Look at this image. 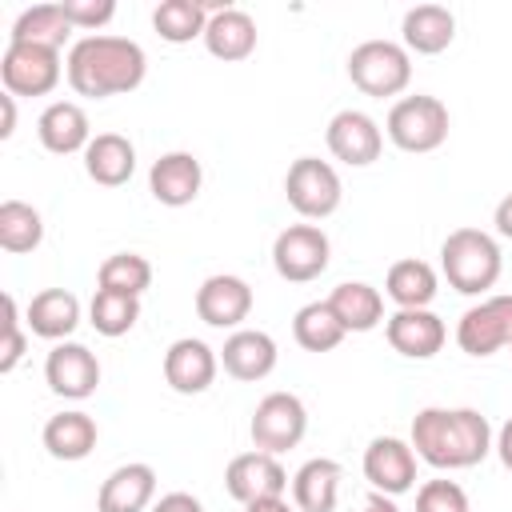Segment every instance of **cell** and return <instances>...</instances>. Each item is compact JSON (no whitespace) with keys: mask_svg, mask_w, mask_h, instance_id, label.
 I'll return each mask as SVG.
<instances>
[{"mask_svg":"<svg viewBox=\"0 0 512 512\" xmlns=\"http://www.w3.org/2000/svg\"><path fill=\"white\" fill-rule=\"evenodd\" d=\"M64 76L60 52L44 44H12L0 56V80L8 96H48Z\"/></svg>","mask_w":512,"mask_h":512,"instance_id":"ba28073f","label":"cell"},{"mask_svg":"<svg viewBox=\"0 0 512 512\" xmlns=\"http://www.w3.org/2000/svg\"><path fill=\"white\" fill-rule=\"evenodd\" d=\"M28 332L40 336V340H68L80 324V300L68 292V288H44L28 300Z\"/></svg>","mask_w":512,"mask_h":512,"instance_id":"cb8c5ba5","label":"cell"},{"mask_svg":"<svg viewBox=\"0 0 512 512\" xmlns=\"http://www.w3.org/2000/svg\"><path fill=\"white\" fill-rule=\"evenodd\" d=\"M276 340L268 336V332H260V328H236L228 340H224V348H220V364H224V372L232 376V380H244V384H252V380H264L272 368H276Z\"/></svg>","mask_w":512,"mask_h":512,"instance_id":"d6986e66","label":"cell"},{"mask_svg":"<svg viewBox=\"0 0 512 512\" xmlns=\"http://www.w3.org/2000/svg\"><path fill=\"white\" fill-rule=\"evenodd\" d=\"M36 136L52 156H72V152H84L92 144V124H88V112L80 104L52 100L36 120Z\"/></svg>","mask_w":512,"mask_h":512,"instance_id":"ffe728a7","label":"cell"},{"mask_svg":"<svg viewBox=\"0 0 512 512\" xmlns=\"http://www.w3.org/2000/svg\"><path fill=\"white\" fill-rule=\"evenodd\" d=\"M508 348H512V344H508Z\"/></svg>","mask_w":512,"mask_h":512,"instance_id":"f6af8a7d","label":"cell"},{"mask_svg":"<svg viewBox=\"0 0 512 512\" xmlns=\"http://www.w3.org/2000/svg\"><path fill=\"white\" fill-rule=\"evenodd\" d=\"M304 432H308V408H304V400L296 392H268L256 404L252 424H248L252 444L260 452H272V456L296 448L304 440Z\"/></svg>","mask_w":512,"mask_h":512,"instance_id":"52a82bcc","label":"cell"},{"mask_svg":"<svg viewBox=\"0 0 512 512\" xmlns=\"http://www.w3.org/2000/svg\"><path fill=\"white\" fill-rule=\"evenodd\" d=\"M384 336L392 344V352L408 356V360H432L444 340H448V328L436 312L428 308H396L388 320H384Z\"/></svg>","mask_w":512,"mask_h":512,"instance_id":"9a60e30c","label":"cell"},{"mask_svg":"<svg viewBox=\"0 0 512 512\" xmlns=\"http://www.w3.org/2000/svg\"><path fill=\"white\" fill-rule=\"evenodd\" d=\"M216 368H220V356L204 344V340H192V336H180L168 344L164 352V380L172 392L180 396H200L212 388L216 380Z\"/></svg>","mask_w":512,"mask_h":512,"instance_id":"e0dca14e","label":"cell"},{"mask_svg":"<svg viewBox=\"0 0 512 512\" xmlns=\"http://www.w3.org/2000/svg\"><path fill=\"white\" fill-rule=\"evenodd\" d=\"M88 316H92V328L108 340L124 336L136 328L140 320V296H124V292H108V288H96L92 304H88Z\"/></svg>","mask_w":512,"mask_h":512,"instance_id":"836d02e7","label":"cell"},{"mask_svg":"<svg viewBox=\"0 0 512 512\" xmlns=\"http://www.w3.org/2000/svg\"><path fill=\"white\" fill-rule=\"evenodd\" d=\"M436 288H440L436 268L428 260H416V256L396 260L384 276V292L396 308H428L436 300Z\"/></svg>","mask_w":512,"mask_h":512,"instance_id":"f1b7e54d","label":"cell"},{"mask_svg":"<svg viewBox=\"0 0 512 512\" xmlns=\"http://www.w3.org/2000/svg\"><path fill=\"white\" fill-rule=\"evenodd\" d=\"M340 480H344V468L336 460H328V456L304 460L292 476L296 512H332L340 500Z\"/></svg>","mask_w":512,"mask_h":512,"instance_id":"d4e9b609","label":"cell"},{"mask_svg":"<svg viewBox=\"0 0 512 512\" xmlns=\"http://www.w3.org/2000/svg\"><path fill=\"white\" fill-rule=\"evenodd\" d=\"M440 272L460 296H480L500 280V244L480 228H456L440 244Z\"/></svg>","mask_w":512,"mask_h":512,"instance_id":"3957f363","label":"cell"},{"mask_svg":"<svg viewBox=\"0 0 512 512\" xmlns=\"http://www.w3.org/2000/svg\"><path fill=\"white\" fill-rule=\"evenodd\" d=\"M224 488L232 500L240 504H256V500H276L288 488V472L280 468V460L272 452H240L228 460L224 468Z\"/></svg>","mask_w":512,"mask_h":512,"instance_id":"8fae6325","label":"cell"},{"mask_svg":"<svg viewBox=\"0 0 512 512\" xmlns=\"http://www.w3.org/2000/svg\"><path fill=\"white\" fill-rule=\"evenodd\" d=\"M44 380L64 400H88L100 384V360L76 340H60L44 360Z\"/></svg>","mask_w":512,"mask_h":512,"instance_id":"4fadbf2b","label":"cell"},{"mask_svg":"<svg viewBox=\"0 0 512 512\" xmlns=\"http://www.w3.org/2000/svg\"><path fill=\"white\" fill-rule=\"evenodd\" d=\"M356 512H400V508H396V500H392V496H384V492H372V496H368V500H364Z\"/></svg>","mask_w":512,"mask_h":512,"instance_id":"7bdbcfd3","label":"cell"},{"mask_svg":"<svg viewBox=\"0 0 512 512\" xmlns=\"http://www.w3.org/2000/svg\"><path fill=\"white\" fill-rule=\"evenodd\" d=\"M0 108H4V124H0V136L8 140V136L16 132V96H8V92H4V96H0Z\"/></svg>","mask_w":512,"mask_h":512,"instance_id":"b9f144b4","label":"cell"},{"mask_svg":"<svg viewBox=\"0 0 512 512\" xmlns=\"http://www.w3.org/2000/svg\"><path fill=\"white\" fill-rule=\"evenodd\" d=\"M404 48L416 56H436L456 40V16L444 4H416L400 20Z\"/></svg>","mask_w":512,"mask_h":512,"instance_id":"484cf974","label":"cell"},{"mask_svg":"<svg viewBox=\"0 0 512 512\" xmlns=\"http://www.w3.org/2000/svg\"><path fill=\"white\" fill-rule=\"evenodd\" d=\"M248 312H252V288L232 272H216L196 288V316L208 328H240Z\"/></svg>","mask_w":512,"mask_h":512,"instance_id":"2e32d148","label":"cell"},{"mask_svg":"<svg viewBox=\"0 0 512 512\" xmlns=\"http://www.w3.org/2000/svg\"><path fill=\"white\" fill-rule=\"evenodd\" d=\"M328 304H332L336 320L344 324V332H372L384 320V296H380V288H372L364 280L336 284Z\"/></svg>","mask_w":512,"mask_h":512,"instance_id":"4316f807","label":"cell"},{"mask_svg":"<svg viewBox=\"0 0 512 512\" xmlns=\"http://www.w3.org/2000/svg\"><path fill=\"white\" fill-rule=\"evenodd\" d=\"M364 476L384 496L412 492L416 488V452H412V444L400 440V436H376L364 448Z\"/></svg>","mask_w":512,"mask_h":512,"instance_id":"5bb4252c","label":"cell"},{"mask_svg":"<svg viewBox=\"0 0 512 512\" xmlns=\"http://www.w3.org/2000/svg\"><path fill=\"white\" fill-rule=\"evenodd\" d=\"M496 232L512 240V192H508V196L496 204Z\"/></svg>","mask_w":512,"mask_h":512,"instance_id":"60d3db41","label":"cell"},{"mask_svg":"<svg viewBox=\"0 0 512 512\" xmlns=\"http://www.w3.org/2000/svg\"><path fill=\"white\" fill-rule=\"evenodd\" d=\"M456 344L468 356H492L512 344V292L472 304L456 324Z\"/></svg>","mask_w":512,"mask_h":512,"instance_id":"30bf717a","label":"cell"},{"mask_svg":"<svg viewBox=\"0 0 512 512\" xmlns=\"http://www.w3.org/2000/svg\"><path fill=\"white\" fill-rule=\"evenodd\" d=\"M408 444L432 468H472L492 452V424L476 408H420Z\"/></svg>","mask_w":512,"mask_h":512,"instance_id":"7a4b0ae2","label":"cell"},{"mask_svg":"<svg viewBox=\"0 0 512 512\" xmlns=\"http://www.w3.org/2000/svg\"><path fill=\"white\" fill-rule=\"evenodd\" d=\"M208 4H200V0H164V4H156V12H152V28L160 32V40H168V44H188V40H196V36H204V28H208Z\"/></svg>","mask_w":512,"mask_h":512,"instance_id":"1f68e13d","label":"cell"},{"mask_svg":"<svg viewBox=\"0 0 512 512\" xmlns=\"http://www.w3.org/2000/svg\"><path fill=\"white\" fill-rule=\"evenodd\" d=\"M204 184V168L192 152H164L152 172H148V192L164 204V208H184L200 196Z\"/></svg>","mask_w":512,"mask_h":512,"instance_id":"ac0fdd59","label":"cell"},{"mask_svg":"<svg viewBox=\"0 0 512 512\" xmlns=\"http://www.w3.org/2000/svg\"><path fill=\"white\" fill-rule=\"evenodd\" d=\"M96 420L80 408L72 412H56L48 424H44V448L52 460H84L92 448H96Z\"/></svg>","mask_w":512,"mask_h":512,"instance_id":"83f0119b","label":"cell"},{"mask_svg":"<svg viewBox=\"0 0 512 512\" xmlns=\"http://www.w3.org/2000/svg\"><path fill=\"white\" fill-rule=\"evenodd\" d=\"M64 72H68V84L76 96L104 100V96H124V92L140 88L144 72H148V56L128 36L96 32V36H80L68 48Z\"/></svg>","mask_w":512,"mask_h":512,"instance_id":"6da1fadb","label":"cell"},{"mask_svg":"<svg viewBox=\"0 0 512 512\" xmlns=\"http://www.w3.org/2000/svg\"><path fill=\"white\" fill-rule=\"evenodd\" d=\"M448 108L436 100V96H404L388 108V120H384V132L388 140L400 148V152H436L444 140H448Z\"/></svg>","mask_w":512,"mask_h":512,"instance_id":"5b68a950","label":"cell"},{"mask_svg":"<svg viewBox=\"0 0 512 512\" xmlns=\"http://www.w3.org/2000/svg\"><path fill=\"white\" fill-rule=\"evenodd\" d=\"M40 240H44L40 212L32 204H24V200H4L0 204V248L20 256V252L40 248Z\"/></svg>","mask_w":512,"mask_h":512,"instance_id":"d6a6232c","label":"cell"},{"mask_svg":"<svg viewBox=\"0 0 512 512\" xmlns=\"http://www.w3.org/2000/svg\"><path fill=\"white\" fill-rule=\"evenodd\" d=\"M244 512H296V508H288V504H284V496H276V500H256V504H244Z\"/></svg>","mask_w":512,"mask_h":512,"instance_id":"ee69618b","label":"cell"},{"mask_svg":"<svg viewBox=\"0 0 512 512\" xmlns=\"http://www.w3.org/2000/svg\"><path fill=\"white\" fill-rule=\"evenodd\" d=\"M332 260V244L316 224H288L272 240V268L288 284H308L316 280Z\"/></svg>","mask_w":512,"mask_h":512,"instance_id":"9c48e42d","label":"cell"},{"mask_svg":"<svg viewBox=\"0 0 512 512\" xmlns=\"http://www.w3.org/2000/svg\"><path fill=\"white\" fill-rule=\"evenodd\" d=\"M152 512H204V504L192 492H168L152 504Z\"/></svg>","mask_w":512,"mask_h":512,"instance_id":"f35d334b","label":"cell"},{"mask_svg":"<svg viewBox=\"0 0 512 512\" xmlns=\"http://www.w3.org/2000/svg\"><path fill=\"white\" fill-rule=\"evenodd\" d=\"M100 288L108 292H124V296H144L152 288V264L140 252H112L100 272H96Z\"/></svg>","mask_w":512,"mask_h":512,"instance_id":"e575fe53","label":"cell"},{"mask_svg":"<svg viewBox=\"0 0 512 512\" xmlns=\"http://www.w3.org/2000/svg\"><path fill=\"white\" fill-rule=\"evenodd\" d=\"M28 336L20 328V312H16V296L4 292V344H0V372H12L24 360Z\"/></svg>","mask_w":512,"mask_h":512,"instance_id":"8d00e7d4","label":"cell"},{"mask_svg":"<svg viewBox=\"0 0 512 512\" xmlns=\"http://www.w3.org/2000/svg\"><path fill=\"white\" fill-rule=\"evenodd\" d=\"M156 496V472L152 464H120L104 476L96 492V512H144Z\"/></svg>","mask_w":512,"mask_h":512,"instance_id":"44dd1931","label":"cell"},{"mask_svg":"<svg viewBox=\"0 0 512 512\" xmlns=\"http://www.w3.org/2000/svg\"><path fill=\"white\" fill-rule=\"evenodd\" d=\"M348 80L364 96H400L412 84V56L396 40H364L348 52Z\"/></svg>","mask_w":512,"mask_h":512,"instance_id":"277c9868","label":"cell"},{"mask_svg":"<svg viewBox=\"0 0 512 512\" xmlns=\"http://www.w3.org/2000/svg\"><path fill=\"white\" fill-rule=\"evenodd\" d=\"M292 336H296V344H300L304 352H332L348 332H344V324L336 320V312H332L328 300H312V304H304V308L292 316Z\"/></svg>","mask_w":512,"mask_h":512,"instance_id":"4dcf8cb0","label":"cell"},{"mask_svg":"<svg viewBox=\"0 0 512 512\" xmlns=\"http://www.w3.org/2000/svg\"><path fill=\"white\" fill-rule=\"evenodd\" d=\"M64 16L72 28H88L96 36V28H104L112 16H116V4L112 0H60Z\"/></svg>","mask_w":512,"mask_h":512,"instance_id":"74e56055","label":"cell"},{"mask_svg":"<svg viewBox=\"0 0 512 512\" xmlns=\"http://www.w3.org/2000/svg\"><path fill=\"white\" fill-rule=\"evenodd\" d=\"M204 48L224 64L248 60L256 52V20L244 8H216L204 28Z\"/></svg>","mask_w":512,"mask_h":512,"instance_id":"7402d4cb","label":"cell"},{"mask_svg":"<svg viewBox=\"0 0 512 512\" xmlns=\"http://www.w3.org/2000/svg\"><path fill=\"white\" fill-rule=\"evenodd\" d=\"M84 172L88 180L104 184V188H120L132 180L136 172V148L128 136L120 132H96L92 144L84 148Z\"/></svg>","mask_w":512,"mask_h":512,"instance_id":"603a6c76","label":"cell"},{"mask_svg":"<svg viewBox=\"0 0 512 512\" xmlns=\"http://www.w3.org/2000/svg\"><path fill=\"white\" fill-rule=\"evenodd\" d=\"M72 36V24L64 16L60 4H36V8H24L8 32L12 44H44V48H64Z\"/></svg>","mask_w":512,"mask_h":512,"instance_id":"f546056e","label":"cell"},{"mask_svg":"<svg viewBox=\"0 0 512 512\" xmlns=\"http://www.w3.org/2000/svg\"><path fill=\"white\" fill-rule=\"evenodd\" d=\"M496 452H500V464L512 472V416H508L504 428L496 432Z\"/></svg>","mask_w":512,"mask_h":512,"instance_id":"ab89813d","label":"cell"},{"mask_svg":"<svg viewBox=\"0 0 512 512\" xmlns=\"http://www.w3.org/2000/svg\"><path fill=\"white\" fill-rule=\"evenodd\" d=\"M324 140H328V152H332L336 160H344L348 168H368V164L380 160V152H384V132H380V124H376L368 112H360V108L336 112V116L328 120Z\"/></svg>","mask_w":512,"mask_h":512,"instance_id":"7c38bea8","label":"cell"},{"mask_svg":"<svg viewBox=\"0 0 512 512\" xmlns=\"http://www.w3.org/2000/svg\"><path fill=\"white\" fill-rule=\"evenodd\" d=\"M416 512H468V492L456 480H428L416 492Z\"/></svg>","mask_w":512,"mask_h":512,"instance_id":"d590c367","label":"cell"},{"mask_svg":"<svg viewBox=\"0 0 512 512\" xmlns=\"http://www.w3.org/2000/svg\"><path fill=\"white\" fill-rule=\"evenodd\" d=\"M284 196L304 220H324V216H332L340 208L344 184H340V176H336V168L328 160L300 156V160H292V168L284 176Z\"/></svg>","mask_w":512,"mask_h":512,"instance_id":"8992f818","label":"cell"}]
</instances>
